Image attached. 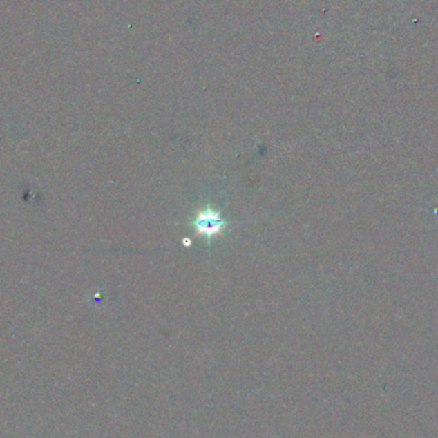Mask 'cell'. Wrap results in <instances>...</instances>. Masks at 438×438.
Returning a JSON list of instances; mask_svg holds the SVG:
<instances>
[{
	"label": "cell",
	"instance_id": "obj_1",
	"mask_svg": "<svg viewBox=\"0 0 438 438\" xmlns=\"http://www.w3.org/2000/svg\"><path fill=\"white\" fill-rule=\"evenodd\" d=\"M193 226L196 235L205 236L211 240V237L222 234V231L227 226V222L220 218L218 211L207 208L196 214L193 220Z\"/></svg>",
	"mask_w": 438,
	"mask_h": 438
}]
</instances>
